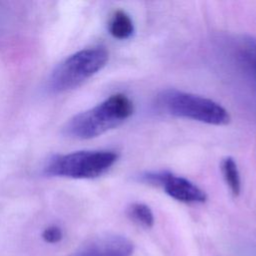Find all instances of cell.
Masks as SVG:
<instances>
[{
    "mask_svg": "<svg viewBox=\"0 0 256 256\" xmlns=\"http://www.w3.org/2000/svg\"><path fill=\"white\" fill-rule=\"evenodd\" d=\"M109 54L103 47L82 49L64 59L51 72L47 90L59 94L74 89L98 73L108 62Z\"/></svg>",
    "mask_w": 256,
    "mask_h": 256,
    "instance_id": "obj_2",
    "label": "cell"
},
{
    "mask_svg": "<svg viewBox=\"0 0 256 256\" xmlns=\"http://www.w3.org/2000/svg\"><path fill=\"white\" fill-rule=\"evenodd\" d=\"M128 216L138 225L151 228L154 225V215L151 208L144 203H132L127 210Z\"/></svg>",
    "mask_w": 256,
    "mask_h": 256,
    "instance_id": "obj_10",
    "label": "cell"
},
{
    "mask_svg": "<svg viewBox=\"0 0 256 256\" xmlns=\"http://www.w3.org/2000/svg\"><path fill=\"white\" fill-rule=\"evenodd\" d=\"M108 30L114 38L125 40L132 36L134 32V24L131 17L125 11L117 10L109 20Z\"/></svg>",
    "mask_w": 256,
    "mask_h": 256,
    "instance_id": "obj_8",
    "label": "cell"
},
{
    "mask_svg": "<svg viewBox=\"0 0 256 256\" xmlns=\"http://www.w3.org/2000/svg\"><path fill=\"white\" fill-rule=\"evenodd\" d=\"M145 182L161 186L166 194L184 203H203L206 193L190 180L169 171L149 172L142 176Z\"/></svg>",
    "mask_w": 256,
    "mask_h": 256,
    "instance_id": "obj_5",
    "label": "cell"
},
{
    "mask_svg": "<svg viewBox=\"0 0 256 256\" xmlns=\"http://www.w3.org/2000/svg\"><path fill=\"white\" fill-rule=\"evenodd\" d=\"M134 245L122 235L98 236L81 246L70 256H132Z\"/></svg>",
    "mask_w": 256,
    "mask_h": 256,
    "instance_id": "obj_6",
    "label": "cell"
},
{
    "mask_svg": "<svg viewBox=\"0 0 256 256\" xmlns=\"http://www.w3.org/2000/svg\"><path fill=\"white\" fill-rule=\"evenodd\" d=\"M42 238L47 243L55 244L62 240L63 232L60 227L56 225H52L44 229V231L42 232Z\"/></svg>",
    "mask_w": 256,
    "mask_h": 256,
    "instance_id": "obj_11",
    "label": "cell"
},
{
    "mask_svg": "<svg viewBox=\"0 0 256 256\" xmlns=\"http://www.w3.org/2000/svg\"><path fill=\"white\" fill-rule=\"evenodd\" d=\"M221 171L223 178L234 196H238L241 191V180L237 163L232 157H226L222 160Z\"/></svg>",
    "mask_w": 256,
    "mask_h": 256,
    "instance_id": "obj_9",
    "label": "cell"
},
{
    "mask_svg": "<svg viewBox=\"0 0 256 256\" xmlns=\"http://www.w3.org/2000/svg\"><path fill=\"white\" fill-rule=\"evenodd\" d=\"M234 57L241 72L256 86V38L242 36L234 45Z\"/></svg>",
    "mask_w": 256,
    "mask_h": 256,
    "instance_id": "obj_7",
    "label": "cell"
},
{
    "mask_svg": "<svg viewBox=\"0 0 256 256\" xmlns=\"http://www.w3.org/2000/svg\"><path fill=\"white\" fill-rule=\"evenodd\" d=\"M118 155L110 150H82L50 157L43 173L50 177L94 179L106 173L117 161Z\"/></svg>",
    "mask_w": 256,
    "mask_h": 256,
    "instance_id": "obj_3",
    "label": "cell"
},
{
    "mask_svg": "<svg viewBox=\"0 0 256 256\" xmlns=\"http://www.w3.org/2000/svg\"><path fill=\"white\" fill-rule=\"evenodd\" d=\"M157 104L167 114L210 125H225L230 121L228 111L219 103L184 91L164 90L158 95Z\"/></svg>",
    "mask_w": 256,
    "mask_h": 256,
    "instance_id": "obj_4",
    "label": "cell"
},
{
    "mask_svg": "<svg viewBox=\"0 0 256 256\" xmlns=\"http://www.w3.org/2000/svg\"><path fill=\"white\" fill-rule=\"evenodd\" d=\"M132 114V101L124 94H113L72 117L64 125L63 134L77 140L92 139L119 126Z\"/></svg>",
    "mask_w": 256,
    "mask_h": 256,
    "instance_id": "obj_1",
    "label": "cell"
}]
</instances>
